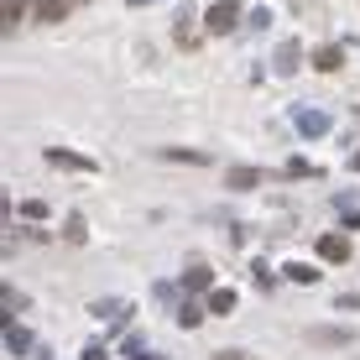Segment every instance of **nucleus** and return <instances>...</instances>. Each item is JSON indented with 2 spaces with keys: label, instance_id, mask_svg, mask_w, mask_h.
Returning <instances> with one entry per match:
<instances>
[{
  "label": "nucleus",
  "instance_id": "obj_21",
  "mask_svg": "<svg viewBox=\"0 0 360 360\" xmlns=\"http://www.w3.org/2000/svg\"><path fill=\"white\" fill-rule=\"evenodd\" d=\"M245 27H251V32H266V27H271V11H266V6H256L251 16H245Z\"/></svg>",
  "mask_w": 360,
  "mask_h": 360
},
{
  "label": "nucleus",
  "instance_id": "obj_27",
  "mask_svg": "<svg viewBox=\"0 0 360 360\" xmlns=\"http://www.w3.org/2000/svg\"><path fill=\"white\" fill-rule=\"evenodd\" d=\"M214 360H245V355H240V350H219Z\"/></svg>",
  "mask_w": 360,
  "mask_h": 360
},
{
  "label": "nucleus",
  "instance_id": "obj_26",
  "mask_svg": "<svg viewBox=\"0 0 360 360\" xmlns=\"http://www.w3.org/2000/svg\"><path fill=\"white\" fill-rule=\"evenodd\" d=\"M84 360H105V345H84Z\"/></svg>",
  "mask_w": 360,
  "mask_h": 360
},
{
  "label": "nucleus",
  "instance_id": "obj_14",
  "mask_svg": "<svg viewBox=\"0 0 360 360\" xmlns=\"http://www.w3.org/2000/svg\"><path fill=\"white\" fill-rule=\"evenodd\" d=\"M32 11H37L42 21H63V16H68V0H32Z\"/></svg>",
  "mask_w": 360,
  "mask_h": 360
},
{
  "label": "nucleus",
  "instance_id": "obj_9",
  "mask_svg": "<svg viewBox=\"0 0 360 360\" xmlns=\"http://www.w3.org/2000/svg\"><path fill=\"white\" fill-rule=\"evenodd\" d=\"M282 277L297 282V288H314V282H324V271H319V266H308V262H288V266H282Z\"/></svg>",
  "mask_w": 360,
  "mask_h": 360
},
{
  "label": "nucleus",
  "instance_id": "obj_18",
  "mask_svg": "<svg viewBox=\"0 0 360 360\" xmlns=\"http://www.w3.org/2000/svg\"><path fill=\"white\" fill-rule=\"evenodd\" d=\"M178 324H183V329H198V324H204V308H198V303H183V308H178Z\"/></svg>",
  "mask_w": 360,
  "mask_h": 360
},
{
  "label": "nucleus",
  "instance_id": "obj_10",
  "mask_svg": "<svg viewBox=\"0 0 360 360\" xmlns=\"http://www.w3.org/2000/svg\"><path fill=\"white\" fill-rule=\"evenodd\" d=\"M262 178H266V172H256V167H230V172H225V183H230L235 193H240V188H256Z\"/></svg>",
  "mask_w": 360,
  "mask_h": 360
},
{
  "label": "nucleus",
  "instance_id": "obj_11",
  "mask_svg": "<svg viewBox=\"0 0 360 360\" xmlns=\"http://www.w3.org/2000/svg\"><path fill=\"white\" fill-rule=\"evenodd\" d=\"M350 329H308V345H350Z\"/></svg>",
  "mask_w": 360,
  "mask_h": 360
},
{
  "label": "nucleus",
  "instance_id": "obj_25",
  "mask_svg": "<svg viewBox=\"0 0 360 360\" xmlns=\"http://www.w3.org/2000/svg\"><path fill=\"white\" fill-rule=\"evenodd\" d=\"M152 297H157V303H178V292H172L167 282H157V288H152Z\"/></svg>",
  "mask_w": 360,
  "mask_h": 360
},
{
  "label": "nucleus",
  "instance_id": "obj_17",
  "mask_svg": "<svg viewBox=\"0 0 360 360\" xmlns=\"http://www.w3.org/2000/svg\"><path fill=\"white\" fill-rule=\"evenodd\" d=\"M0 303H6V324H11V319H16L21 308H27V297H21L16 288H6V292H0Z\"/></svg>",
  "mask_w": 360,
  "mask_h": 360
},
{
  "label": "nucleus",
  "instance_id": "obj_16",
  "mask_svg": "<svg viewBox=\"0 0 360 360\" xmlns=\"http://www.w3.org/2000/svg\"><path fill=\"white\" fill-rule=\"evenodd\" d=\"M230 308H235V292H230V288H214V292H209V314H230Z\"/></svg>",
  "mask_w": 360,
  "mask_h": 360
},
{
  "label": "nucleus",
  "instance_id": "obj_8",
  "mask_svg": "<svg viewBox=\"0 0 360 360\" xmlns=\"http://www.w3.org/2000/svg\"><path fill=\"white\" fill-rule=\"evenodd\" d=\"M6 350H11V355H32V350H37L32 329H27V324H6Z\"/></svg>",
  "mask_w": 360,
  "mask_h": 360
},
{
  "label": "nucleus",
  "instance_id": "obj_1",
  "mask_svg": "<svg viewBox=\"0 0 360 360\" xmlns=\"http://www.w3.org/2000/svg\"><path fill=\"white\" fill-rule=\"evenodd\" d=\"M292 126H297V136L319 141V136H329V131H334V120L324 115V110H314V105H297V110H292Z\"/></svg>",
  "mask_w": 360,
  "mask_h": 360
},
{
  "label": "nucleus",
  "instance_id": "obj_24",
  "mask_svg": "<svg viewBox=\"0 0 360 360\" xmlns=\"http://www.w3.org/2000/svg\"><path fill=\"white\" fill-rule=\"evenodd\" d=\"M251 277H256V288H271V266H266V262H256Z\"/></svg>",
  "mask_w": 360,
  "mask_h": 360
},
{
  "label": "nucleus",
  "instance_id": "obj_13",
  "mask_svg": "<svg viewBox=\"0 0 360 360\" xmlns=\"http://www.w3.org/2000/svg\"><path fill=\"white\" fill-rule=\"evenodd\" d=\"M63 240H68V245H84V240H89V225H84V214H68V219H63Z\"/></svg>",
  "mask_w": 360,
  "mask_h": 360
},
{
  "label": "nucleus",
  "instance_id": "obj_30",
  "mask_svg": "<svg viewBox=\"0 0 360 360\" xmlns=\"http://www.w3.org/2000/svg\"><path fill=\"white\" fill-rule=\"evenodd\" d=\"M68 6H79V0H68Z\"/></svg>",
  "mask_w": 360,
  "mask_h": 360
},
{
  "label": "nucleus",
  "instance_id": "obj_28",
  "mask_svg": "<svg viewBox=\"0 0 360 360\" xmlns=\"http://www.w3.org/2000/svg\"><path fill=\"white\" fill-rule=\"evenodd\" d=\"M350 172H360V146H355V152H350Z\"/></svg>",
  "mask_w": 360,
  "mask_h": 360
},
{
  "label": "nucleus",
  "instance_id": "obj_19",
  "mask_svg": "<svg viewBox=\"0 0 360 360\" xmlns=\"http://www.w3.org/2000/svg\"><path fill=\"white\" fill-rule=\"evenodd\" d=\"M178 47H193V11L178 16Z\"/></svg>",
  "mask_w": 360,
  "mask_h": 360
},
{
  "label": "nucleus",
  "instance_id": "obj_6",
  "mask_svg": "<svg viewBox=\"0 0 360 360\" xmlns=\"http://www.w3.org/2000/svg\"><path fill=\"white\" fill-rule=\"evenodd\" d=\"M209 282H214V266H209V262H188V271H183V288H188V292H214Z\"/></svg>",
  "mask_w": 360,
  "mask_h": 360
},
{
  "label": "nucleus",
  "instance_id": "obj_20",
  "mask_svg": "<svg viewBox=\"0 0 360 360\" xmlns=\"http://www.w3.org/2000/svg\"><path fill=\"white\" fill-rule=\"evenodd\" d=\"M21 11H27V0H6V32L21 27Z\"/></svg>",
  "mask_w": 360,
  "mask_h": 360
},
{
  "label": "nucleus",
  "instance_id": "obj_4",
  "mask_svg": "<svg viewBox=\"0 0 360 360\" xmlns=\"http://www.w3.org/2000/svg\"><path fill=\"white\" fill-rule=\"evenodd\" d=\"M319 262H329V266H345L350 262V240H345V235H319Z\"/></svg>",
  "mask_w": 360,
  "mask_h": 360
},
{
  "label": "nucleus",
  "instance_id": "obj_15",
  "mask_svg": "<svg viewBox=\"0 0 360 360\" xmlns=\"http://www.w3.org/2000/svg\"><path fill=\"white\" fill-rule=\"evenodd\" d=\"M297 58H303V47H297V42H282V47H277V73H292Z\"/></svg>",
  "mask_w": 360,
  "mask_h": 360
},
{
  "label": "nucleus",
  "instance_id": "obj_22",
  "mask_svg": "<svg viewBox=\"0 0 360 360\" xmlns=\"http://www.w3.org/2000/svg\"><path fill=\"white\" fill-rule=\"evenodd\" d=\"M21 214L37 225V219H47V204H42V198H27V204H21Z\"/></svg>",
  "mask_w": 360,
  "mask_h": 360
},
{
  "label": "nucleus",
  "instance_id": "obj_5",
  "mask_svg": "<svg viewBox=\"0 0 360 360\" xmlns=\"http://www.w3.org/2000/svg\"><path fill=\"white\" fill-rule=\"evenodd\" d=\"M89 314H94V319H115V324H126V319H131V303H126V297H94Z\"/></svg>",
  "mask_w": 360,
  "mask_h": 360
},
{
  "label": "nucleus",
  "instance_id": "obj_3",
  "mask_svg": "<svg viewBox=\"0 0 360 360\" xmlns=\"http://www.w3.org/2000/svg\"><path fill=\"white\" fill-rule=\"evenodd\" d=\"M47 162H53V167H63V172H94V162H89V157H84V152H68V146H47Z\"/></svg>",
  "mask_w": 360,
  "mask_h": 360
},
{
  "label": "nucleus",
  "instance_id": "obj_12",
  "mask_svg": "<svg viewBox=\"0 0 360 360\" xmlns=\"http://www.w3.org/2000/svg\"><path fill=\"white\" fill-rule=\"evenodd\" d=\"M340 63H345V47H319V53H314V68L319 73H334Z\"/></svg>",
  "mask_w": 360,
  "mask_h": 360
},
{
  "label": "nucleus",
  "instance_id": "obj_23",
  "mask_svg": "<svg viewBox=\"0 0 360 360\" xmlns=\"http://www.w3.org/2000/svg\"><path fill=\"white\" fill-rule=\"evenodd\" d=\"M334 303H340L345 314H360V292H340V297H334Z\"/></svg>",
  "mask_w": 360,
  "mask_h": 360
},
{
  "label": "nucleus",
  "instance_id": "obj_2",
  "mask_svg": "<svg viewBox=\"0 0 360 360\" xmlns=\"http://www.w3.org/2000/svg\"><path fill=\"white\" fill-rule=\"evenodd\" d=\"M204 27H209V32H235V27H240V11H235V0H214V6L204 11Z\"/></svg>",
  "mask_w": 360,
  "mask_h": 360
},
{
  "label": "nucleus",
  "instance_id": "obj_29",
  "mask_svg": "<svg viewBox=\"0 0 360 360\" xmlns=\"http://www.w3.org/2000/svg\"><path fill=\"white\" fill-rule=\"evenodd\" d=\"M131 6H152V0H131Z\"/></svg>",
  "mask_w": 360,
  "mask_h": 360
},
{
  "label": "nucleus",
  "instance_id": "obj_31",
  "mask_svg": "<svg viewBox=\"0 0 360 360\" xmlns=\"http://www.w3.org/2000/svg\"><path fill=\"white\" fill-rule=\"evenodd\" d=\"M355 115H360V110H355Z\"/></svg>",
  "mask_w": 360,
  "mask_h": 360
},
{
  "label": "nucleus",
  "instance_id": "obj_7",
  "mask_svg": "<svg viewBox=\"0 0 360 360\" xmlns=\"http://www.w3.org/2000/svg\"><path fill=\"white\" fill-rule=\"evenodd\" d=\"M157 157L162 162H183V167H209V157L193 152V146H157Z\"/></svg>",
  "mask_w": 360,
  "mask_h": 360
}]
</instances>
